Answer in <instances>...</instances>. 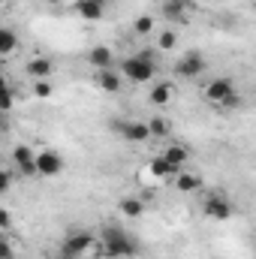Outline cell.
Instances as JSON below:
<instances>
[{
  "label": "cell",
  "instance_id": "6da1fadb",
  "mask_svg": "<svg viewBox=\"0 0 256 259\" xmlns=\"http://www.w3.org/2000/svg\"><path fill=\"white\" fill-rule=\"evenodd\" d=\"M100 250H103V256H109V259H127V256H136L139 244L127 235V229H121V226H103V232H100Z\"/></svg>",
  "mask_w": 256,
  "mask_h": 259
},
{
  "label": "cell",
  "instance_id": "7a4b0ae2",
  "mask_svg": "<svg viewBox=\"0 0 256 259\" xmlns=\"http://www.w3.org/2000/svg\"><path fill=\"white\" fill-rule=\"evenodd\" d=\"M121 75L127 81H154L157 75V52H136L121 61Z\"/></svg>",
  "mask_w": 256,
  "mask_h": 259
},
{
  "label": "cell",
  "instance_id": "3957f363",
  "mask_svg": "<svg viewBox=\"0 0 256 259\" xmlns=\"http://www.w3.org/2000/svg\"><path fill=\"white\" fill-rule=\"evenodd\" d=\"M97 247V238L91 235V232H84V229H75V232H69L64 238V244H61V256L64 259H78L84 256L88 250H94Z\"/></svg>",
  "mask_w": 256,
  "mask_h": 259
},
{
  "label": "cell",
  "instance_id": "277c9868",
  "mask_svg": "<svg viewBox=\"0 0 256 259\" xmlns=\"http://www.w3.org/2000/svg\"><path fill=\"white\" fill-rule=\"evenodd\" d=\"M208 69V61H205V55L202 52H184L178 61H175V75H181V78H199L202 72Z\"/></svg>",
  "mask_w": 256,
  "mask_h": 259
},
{
  "label": "cell",
  "instance_id": "5b68a950",
  "mask_svg": "<svg viewBox=\"0 0 256 259\" xmlns=\"http://www.w3.org/2000/svg\"><path fill=\"white\" fill-rule=\"evenodd\" d=\"M232 211H235L232 202H229L223 193H208L205 199H202V214L211 217V220H229Z\"/></svg>",
  "mask_w": 256,
  "mask_h": 259
},
{
  "label": "cell",
  "instance_id": "8992f818",
  "mask_svg": "<svg viewBox=\"0 0 256 259\" xmlns=\"http://www.w3.org/2000/svg\"><path fill=\"white\" fill-rule=\"evenodd\" d=\"M36 172H39V178H58L64 172V157L52 148L36 151Z\"/></svg>",
  "mask_w": 256,
  "mask_h": 259
},
{
  "label": "cell",
  "instance_id": "52a82bcc",
  "mask_svg": "<svg viewBox=\"0 0 256 259\" xmlns=\"http://www.w3.org/2000/svg\"><path fill=\"white\" fill-rule=\"evenodd\" d=\"M12 163H15V169H18L21 178H39V172H36V151L33 148L18 145L12 151Z\"/></svg>",
  "mask_w": 256,
  "mask_h": 259
},
{
  "label": "cell",
  "instance_id": "ba28073f",
  "mask_svg": "<svg viewBox=\"0 0 256 259\" xmlns=\"http://www.w3.org/2000/svg\"><path fill=\"white\" fill-rule=\"evenodd\" d=\"M202 94H205V100H208L214 109H220V103H223V100H229V97L235 94V84H232V78H226V75H223V78L208 81Z\"/></svg>",
  "mask_w": 256,
  "mask_h": 259
},
{
  "label": "cell",
  "instance_id": "9c48e42d",
  "mask_svg": "<svg viewBox=\"0 0 256 259\" xmlns=\"http://www.w3.org/2000/svg\"><path fill=\"white\" fill-rule=\"evenodd\" d=\"M118 133H121L127 142H133V145L151 139V127H148V121H121V124H118Z\"/></svg>",
  "mask_w": 256,
  "mask_h": 259
},
{
  "label": "cell",
  "instance_id": "30bf717a",
  "mask_svg": "<svg viewBox=\"0 0 256 259\" xmlns=\"http://www.w3.org/2000/svg\"><path fill=\"white\" fill-rule=\"evenodd\" d=\"M178 172H181V169H178V166H172L163 154H157V157L148 163V175H151V178H160V181H169V178L175 181V178H178Z\"/></svg>",
  "mask_w": 256,
  "mask_h": 259
},
{
  "label": "cell",
  "instance_id": "8fae6325",
  "mask_svg": "<svg viewBox=\"0 0 256 259\" xmlns=\"http://www.w3.org/2000/svg\"><path fill=\"white\" fill-rule=\"evenodd\" d=\"M24 72L33 78V81H42V78H52V72H55V61L52 58H30L27 64H24Z\"/></svg>",
  "mask_w": 256,
  "mask_h": 259
},
{
  "label": "cell",
  "instance_id": "7c38bea8",
  "mask_svg": "<svg viewBox=\"0 0 256 259\" xmlns=\"http://www.w3.org/2000/svg\"><path fill=\"white\" fill-rule=\"evenodd\" d=\"M94 81H97V88L100 91H106V94H121V72H115V69H97V75H94Z\"/></svg>",
  "mask_w": 256,
  "mask_h": 259
},
{
  "label": "cell",
  "instance_id": "4fadbf2b",
  "mask_svg": "<svg viewBox=\"0 0 256 259\" xmlns=\"http://www.w3.org/2000/svg\"><path fill=\"white\" fill-rule=\"evenodd\" d=\"M75 12L84 21H100L106 15V0H75Z\"/></svg>",
  "mask_w": 256,
  "mask_h": 259
},
{
  "label": "cell",
  "instance_id": "5bb4252c",
  "mask_svg": "<svg viewBox=\"0 0 256 259\" xmlns=\"http://www.w3.org/2000/svg\"><path fill=\"white\" fill-rule=\"evenodd\" d=\"M88 64L94 66V69H112L115 55H112V49H106V46H94V49L88 52Z\"/></svg>",
  "mask_w": 256,
  "mask_h": 259
},
{
  "label": "cell",
  "instance_id": "9a60e30c",
  "mask_svg": "<svg viewBox=\"0 0 256 259\" xmlns=\"http://www.w3.org/2000/svg\"><path fill=\"white\" fill-rule=\"evenodd\" d=\"M118 211H121V217H127V220H139V217L145 214V202H142L139 196H124V199L118 202Z\"/></svg>",
  "mask_w": 256,
  "mask_h": 259
},
{
  "label": "cell",
  "instance_id": "2e32d148",
  "mask_svg": "<svg viewBox=\"0 0 256 259\" xmlns=\"http://www.w3.org/2000/svg\"><path fill=\"white\" fill-rule=\"evenodd\" d=\"M172 97H175V84H172V81H157V84L151 88V103H154V106H160V109H163V106H169V103H172Z\"/></svg>",
  "mask_w": 256,
  "mask_h": 259
},
{
  "label": "cell",
  "instance_id": "e0dca14e",
  "mask_svg": "<svg viewBox=\"0 0 256 259\" xmlns=\"http://www.w3.org/2000/svg\"><path fill=\"white\" fill-rule=\"evenodd\" d=\"M160 154H163V157H166V160H169L172 166H178V169H181V166H184V163L190 160V151H187L184 145H166V148H163Z\"/></svg>",
  "mask_w": 256,
  "mask_h": 259
},
{
  "label": "cell",
  "instance_id": "ac0fdd59",
  "mask_svg": "<svg viewBox=\"0 0 256 259\" xmlns=\"http://www.w3.org/2000/svg\"><path fill=\"white\" fill-rule=\"evenodd\" d=\"M193 9H196V6H193L190 0H166V15H169V18H178V21H184Z\"/></svg>",
  "mask_w": 256,
  "mask_h": 259
},
{
  "label": "cell",
  "instance_id": "d6986e66",
  "mask_svg": "<svg viewBox=\"0 0 256 259\" xmlns=\"http://www.w3.org/2000/svg\"><path fill=\"white\" fill-rule=\"evenodd\" d=\"M175 187H178L181 193H196V190L202 187V178H199L196 172H178V178H175Z\"/></svg>",
  "mask_w": 256,
  "mask_h": 259
},
{
  "label": "cell",
  "instance_id": "ffe728a7",
  "mask_svg": "<svg viewBox=\"0 0 256 259\" xmlns=\"http://www.w3.org/2000/svg\"><path fill=\"white\" fill-rule=\"evenodd\" d=\"M18 49V39H15V33L9 30V27H3L0 30V58H12V52Z\"/></svg>",
  "mask_w": 256,
  "mask_h": 259
},
{
  "label": "cell",
  "instance_id": "44dd1931",
  "mask_svg": "<svg viewBox=\"0 0 256 259\" xmlns=\"http://www.w3.org/2000/svg\"><path fill=\"white\" fill-rule=\"evenodd\" d=\"M151 30H154V18H151V15H139V18L133 21V33L145 36V33H151Z\"/></svg>",
  "mask_w": 256,
  "mask_h": 259
},
{
  "label": "cell",
  "instance_id": "7402d4cb",
  "mask_svg": "<svg viewBox=\"0 0 256 259\" xmlns=\"http://www.w3.org/2000/svg\"><path fill=\"white\" fill-rule=\"evenodd\" d=\"M148 127H151V136H160V139H166V136H169V121H166V118H151V121H148Z\"/></svg>",
  "mask_w": 256,
  "mask_h": 259
},
{
  "label": "cell",
  "instance_id": "603a6c76",
  "mask_svg": "<svg viewBox=\"0 0 256 259\" xmlns=\"http://www.w3.org/2000/svg\"><path fill=\"white\" fill-rule=\"evenodd\" d=\"M55 94V84L49 81V78H42V81H33V97H39V100H49Z\"/></svg>",
  "mask_w": 256,
  "mask_h": 259
},
{
  "label": "cell",
  "instance_id": "cb8c5ba5",
  "mask_svg": "<svg viewBox=\"0 0 256 259\" xmlns=\"http://www.w3.org/2000/svg\"><path fill=\"white\" fill-rule=\"evenodd\" d=\"M157 46H160L163 52H172V49L178 46V36H175L172 30H166V33H160V42H157Z\"/></svg>",
  "mask_w": 256,
  "mask_h": 259
},
{
  "label": "cell",
  "instance_id": "d4e9b609",
  "mask_svg": "<svg viewBox=\"0 0 256 259\" xmlns=\"http://www.w3.org/2000/svg\"><path fill=\"white\" fill-rule=\"evenodd\" d=\"M238 106H244V100H241V94H232L229 100H223V103H220V109H238Z\"/></svg>",
  "mask_w": 256,
  "mask_h": 259
},
{
  "label": "cell",
  "instance_id": "484cf974",
  "mask_svg": "<svg viewBox=\"0 0 256 259\" xmlns=\"http://www.w3.org/2000/svg\"><path fill=\"white\" fill-rule=\"evenodd\" d=\"M9 187H12V172H3L0 175V193H9Z\"/></svg>",
  "mask_w": 256,
  "mask_h": 259
},
{
  "label": "cell",
  "instance_id": "4316f807",
  "mask_svg": "<svg viewBox=\"0 0 256 259\" xmlns=\"http://www.w3.org/2000/svg\"><path fill=\"white\" fill-rule=\"evenodd\" d=\"M9 223H12V217H9V211L3 208V211H0V226H3V229H9Z\"/></svg>",
  "mask_w": 256,
  "mask_h": 259
},
{
  "label": "cell",
  "instance_id": "83f0119b",
  "mask_svg": "<svg viewBox=\"0 0 256 259\" xmlns=\"http://www.w3.org/2000/svg\"><path fill=\"white\" fill-rule=\"evenodd\" d=\"M0 250H3V253H0V256H3V259H12V244H9V241H6V244H3Z\"/></svg>",
  "mask_w": 256,
  "mask_h": 259
}]
</instances>
